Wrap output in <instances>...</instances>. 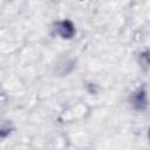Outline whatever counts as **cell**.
<instances>
[{
  "instance_id": "6da1fadb",
  "label": "cell",
  "mask_w": 150,
  "mask_h": 150,
  "mask_svg": "<svg viewBox=\"0 0 150 150\" xmlns=\"http://www.w3.org/2000/svg\"><path fill=\"white\" fill-rule=\"evenodd\" d=\"M59 32H60V34H61L63 38H69V36H71V35H73L74 29H73V26H71L68 21H64V22L60 23Z\"/></svg>"
}]
</instances>
